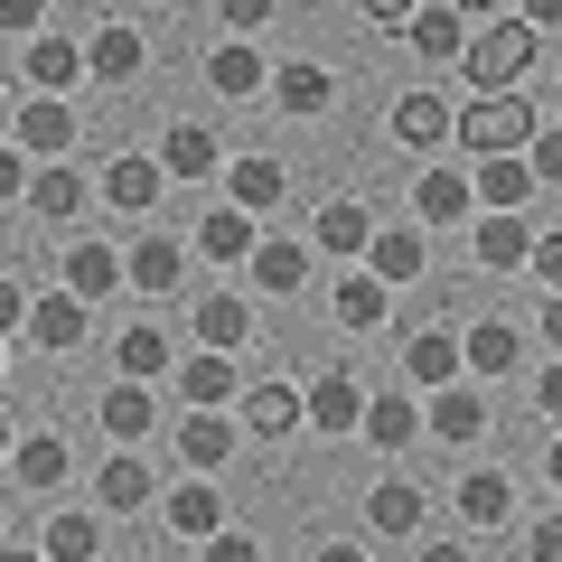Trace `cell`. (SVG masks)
Returning <instances> with one entry per match:
<instances>
[{
    "label": "cell",
    "mask_w": 562,
    "mask_h": 562,
    "mask_svg": "<svg viewBox=\"0 0 562 562\" xmlns=\"http://www.w3.org/2000/svg\"><path fill=\"white\" fill-rule=\"evenodd\" d=\"M535 57H543V29L525 20V10H497L487 29H469L460 76L479 85V94H506V85H525V76H535Z\"/></svg>",
    "instance_id": "1"
},
{
    "label": "cell",
    "mask_w": 562,
    "mask_h": 562,
    "mask_svg": "<svg viewBox=\"0 0 562 562\" xmlns=\"http://www.w3.org/2000/svg\"><path fill=\"white\" fill-rule=\"evenodd\" d=\"M535 103H516V85L506 94H479V103H460V150L469 160H487V150H535Z\"/></svg>",
    "instance_id": "2"
},
{
    "label": "cell",
    "mask_w": 562,
    "mask_h": 562,
    "mask_svg": "<svg viewBox=\"0 0 562 562\" xmlns=\"http://www.w3.org/2000/svg\"><path fill=\"white\" fill-rule=\"evenodd\" d=\"M413 216L431 225V235H460L469 216H479V169H450V160H431L413 179Z\"/></svg>",
    "instance_id": "3"
},
{
    "label": "cell",
    "mask_w": 562,
    "mask_h": 562,
    "mask_svg": "<svg viewBox=\"0 0 562 562\" xmlns=\"http://www.w3.org/2000/svg\"><path fill=\"white\" fill-rule=\"evenodd\" d=\"M235 441H244V413H235V403H188V422H179V460L188 469L216 479V469L235 460Z\"/></svg>",
    "instance_id": "4"
},
{
    "label": "cell",
    "mask_w": 562,
    "mask_h": 562,
    "mask_svg": "<svg viewBox=\"0 0 562 562\" xmlns=\"http://www.w3.org/2000/svg\"><path fill=\"white\" fill-rule=\"evenodd\" d=\"M422 413H431V441H441V450H479L487 441V394H479V384H460V375L431 384Z\"/></svg>",
    "instance_id": "5"
},
{
    "label": "cell",
    "mask_w": 562,
    "mask_h": 562,
    "mask_svg": "<svg viewBox=\"0 0 562 562\" xmlns=\"http://www.w3.org/2000/svg\"><path fill=\"white\" fill-rule=\"evenodd\" d=\"M310 431H319V441H357L366 431V384L347 375V366H328V375L310 384Z\"/></svg>",
    "instance_id": "6"
},
{
    "label": "cell",
    "mask_w": 562,
    "mask_h": 562,
    "mask_svg": "<svg viewBox=\"0 0 562 562\" xmlns=\"http://www.w3.org/2000/svg\"><path fill=\"white\" fill-rule=\"evenodd\" d=\"M403 47H413L422 66H460V47H469V10H460V0H431V10H413V20H403Z\"/></svg>",
    "instance_id": "7"
},
{
    "label": "cell",
    "mask_w": 562,
    "mask_h": 562,
    "mask_svg": "<svg viewBox=\"0 0 562 562\" xmlns=\"http://www.w3.org/2000/svg\"><path fill=\"white\" fill-rule=\"evenodd\" d=\"M244 431H254V441H291V431H301L310 422V394L301 384H244Z\"/></svg>",
    "instance_id": "8"
},
{
    "label": "cell",
    "mask_w": 562,
    "mask_h": 562,
    "mask_svg": "<svg viewBox=\"0 0 562 562\" xmlns=\"http://www.w3.org/2000/svg\"><path fill=\"white\" fill-rule=\"evenodd\" d=\"M394 140H413V150H441V140H460V113H450L441 85H413V94L394 103Z\"/></svg>",
    "instance_id": "9"
},
{
    "label": "cell",
    "mask_w": 562,
    "mask_h": 562,
    "mask_svg": "<svg viewBox=\"0 0 562 562\" xmlns=\"http://www.w3.org/2000/svg\"><path fill=\"white\" fill-rule=\"evenodd\" d=\"M535 262V225H525V206H487L479 216V272H525Z\"/></svg>",
    "instance_id": "10"
},
{
    "label": "cell",
    "mask_w": 562,
    "mask_h": 562,
    "mask_svg": "<svg viewBox=\"0 0 562 562\" xmlns=\"http://www.w3.org/2000/svg\"><path fill=\"white\" fill-rule=\"evenodd\" d=\"M76 132H85L76 103H57V94H29V103H20V140L38 150V160H66V150H76Z\"/></svg>",
    "instance_id": "11"
},
{
    "label": "cell",
    "mask_w": 562,
    "mask_h": 562,
    "mask_svg": "<svg viewBox=\"0 0 562 562\" xmlns=\"http://www.w3.org/2000/svg\"><path fill=\"white\" fill-rule=\"evenodd\" d=\"M20 76H29V94H66L76 76H94V57H85V38H29Z\"/></svg>",
    "instance_id": "12"
},
{
    "label": "cell",
    "mask_w": 562,
    "mask_h": 562,
    "mask_svg": "<svg viewBox=\"0 0 562 562\" xmlns=\"http://www.w3.org/2000/svg\"><path fill=\"white\" fill-rule=\"evenodd\" d=\"M450 375H469V338H450V328H422L413 347H403V384H450Z\"/></svg>",
    "instance_id": "13"
},
{
    "label": "cell",
    "mask_w": 562,
    "mask_h": 562,
    "mask_svg": "<svg viewBox=\"0 0 562 562\" xmlns=\"http://www.w3.org/2000/svg\"><path fill=\"white\" fill-rule=\"evenodd\" d=\"M57 272H66V291H85V301H103V291H122V281H132V254H113V244L76 235V254H66Z\"/></svg>",
    "instance_id": "14"
},
{
    "label": "cell",
    "mask_w": 562,
    "mask_h": 562,
    "mask_svg": "<svg viewBox=\"0 0 562 562\" xmlns=\"http://www.w3.org/2000/svg\"><path fill=\"white\" fill-rule=\"evenodd\" d=\"M328 310H338V328H357V338H366V328L394 319V281L366 262V272H347V281H338V301H328Z\"/></svg>",
    "instance_id": "15"
},
{
    "label": "cell",
    "mask_w": 562,
    "mask_h": 562,
    "mask_svg": "<svg viewBox=\"0 0 562 562\" xmlns=\"http://www.w3.org/2000/svg\"><path fill=\"white\" fill-rule=\"evenodd\" d=\"M206 85H216L225 103H244V94H272V76H262V47L235 29V38H225L216 57H206Z\"/></svg>",
    "instance_id": "16"
},
{
    "label": "cell",
    "mask_w": 562,
    "mask_h": 562,
    "mask_svg": "<svg viewBox=\"0 0 562 562\" xmlns=\"http://www.w3.org/2000/svg\"><path fill=\"white\" fill-rule=\"evenodd\" d=\"M150 487H160V479H150V460H140V441H122L113 460H103V479H94V497L113 506V516H140V506H150Z\"/></svg>",
    "instance_id": "17"
},
{
    "label": "cell",
    "mask_w": 562,
    "mask_h": 562,
    "mask_svg": "<svg viewBox=\"0 0 562 562\" xmlns=\"http://www.w3.org/2000/svg\"><path fill=\"white\" fill-rule=\"evenodd\" d=\"M535 150H487L479 160V206H535Z\"/></svg>",
    "instance_id": "18"
},
{
    "label": "cell",
    "mask_w": 562,
    "mask_h": 562,
    "mask_svg": "<svg viewBox=\"0 0 562 562\" xmlns=\"http://www.w3.org/2000/svg\"><path fill=\"white\" fill-rule=\"evenodd\" d=\"M169 188V160H140V150H122L113 169H103V188L94 198H113V206H132V216H150V198Z\"/></svg>",
    "instance_id": "19"
},
{
    "label": "cell",
    "mask_w": 562,
    "mask_h": 562,
    "mask_svg": "<svg viewBox=\"0 0 562 562\" xmlns=\"http://www.w3.org/2000/svg\"><path fill=\"white\" fill-rule=\"evenodd\" d=\"M216 525H225V487H206V469L188 487H169V535H179V543H206Z\"/></svg>",
    "instance_id": "20"
},
{
    "label": "cell",
    "mask_w": 562,
    "mask_h": 562,
    "mask_svg": "<svg viewBox=\"0 0 562 562\" xmlns=\"http://www.w3.org/2000/svg\"><path fill=\"white\" fill-rule=\"evenodd\" d=\"M366 262H375V272L394 281V291H403V281H422V272H431V254H422V216H413V225H375Z\"/></svg>",
    "instance_id": "21"
},
{
    "label": "cell",
    "mask_w": 562,
    "mask_h": 562,
    "mask_svg": "<svg viewBox=\"0 0 562 562\" xmlns=\"http://www.w3.org/2000/svg\"><path fill=\"white\" fill-rule=\"evenodd\" d=\"M422 431H431V413H422L413 394H375V403H366V441H375V450H413Z\"/></svg>",
    "instance_id": "22"
},
{
    "label": "cell",
    "mask_w": 562,
    "mask_h": 562,
    "mask_svg": "<svg viewBox=\"0 0 562 562\" xmlns=\"http://www.w3.org/2000/svg\"><path fill=\"white\" fill-rule=\"evenodd\" d=\"M76 338H85V291H47V301L29 310V347H47V357H66Z\"/></svg>",
    "instance_id": "23"
},
{
    "label": "cell",
    "mask_w": 562,
    "mask_h": 562,
    "mask_svg": "<svg viewBox=\"0 0 562 562\" xmlns=\"http://www.w3.org/2000/svg\"><path fill=\"white\" fill-rule=\"evenodd\" d=\"M460 338H469V375H516L525 366V328H506V319H469Z\"/></svg>",
    "instance_id": "24"
},
{
    "label": "cell",
    "mask_w": 562,
    "mask_h": 562,
    "mask_svg": "<svg viewBox=\"0 0 562 562\" xmlns=\"http://www.w3.org/2000/svg\"><path fill=\"white\" fill-rule=\"evenodd\" d=\"M422 516H431V506H422L413 479H375L366 487V525H375V535H422Z\"/></svg>",
    "instance_id": "25"
},
{
    "label": "cell",
    "mask_w": 562,
    "mask_h": 562,
    "mask_svg": "<svg viewBox=\"0 0 562 562\" xmlns=\"http://www.w3.org/2000/svg\"><path fill=\"white\" fill-rule=\"evenodd\" d=\"M254 244H262V235H254V206H235V198L198 225V254H206V262H254Z\"/></svg>",
    "instance_id": "26"
},
{
    "label": "cell",
    "mask_w": 562,
    "mask_h": 562,
    "mask_svg": "<svg viewBox=\"0 0 562 562\" xmlns=\"http://www.w3.org/2000/svg\"><path fill=\"white\" fill-rule=\"evenodd\" d=\"M328 103H338L328 66H301V57H291V66L272 76V113H291V122H301V113H328Z\"/></svg>",
    "instance_id": "27"
},
{
    "label": "cell",
    "mask_w": 562,
    "mask_h": 562,
    "mask_svg": "<svg viewBox=\"0 0 562 562\" xmlns=\"http://www.w3.org/2000/svg\"><path fill=\"white\" fill-rule=\"evenodd\" d=\"M179 394L188 403H244L235 394V347H198V357L179 366Z\"/></svg>",
    "instance_id": "28"
},
{
    "label": "cell",
    "mask_w": 562,
    "mask_h": 562,
    "mask_svg": "<svg viewBox=\"0 0 562 562\" xmlns=\"http://www.w3.org/2000/svg\"><path fill=\"white\" fill-rule=\"evenodd\" d=\"M460 516L479 525V535L506 525V516H516V479H506V469H469V479H460Z\"/></svg>",
    "instance_id": "29"
},
{
    "label": "cell",
    "mask_w": 562,
    "mask_h": 562,
    "mask_svg": "<svg viewBox=\"0 0 562 562\" xmlns=\"http://www.w3.org/2000/svg\"><path fill=\"white\" fill-rule=\"evenodd\" d=\"M225 198H235V206H254V216H272V206L291 198V179H281V160H262V150H254V160H235V169H225Z\"/></svg>",
    "instance_id": "30"
},
{
    "label": "cell",
    "mask_w": 562,
    "mask_h": 562,
    "mask_svg": "<svg viewBox=\"0 0 562 562\" xmlns=\"http://www.w3.org/2000/svg\"><path fill=\"white\" fill-rule=\"evenodd\" d=\"M94 413H103V431H113V441H150V375H122Z\"/></svg>",
    "instance_id": "31"
},
{
    "label": "cell",
    "mask_w": 562,
    "mask_h": 562,
    "mask_svg": "<svg viewBox=\"0 0 562 562\" xmlns=\"http://www.w3.org/2000/svg\"><path fill=\"white\" fill-rule=\"evenodd\" d=\"M179 272H188V244H169V235H140L132 244V291H179Z\"/></svg>",
    "instance_id": "32"
},
{
    "label": "cell",
    "mask_w": 562,
    "mask_h": 562,
    "mask_svg": "<svg viewBox=\"0 0 562 562\" xmlns=\"http://www.w3.org/2000/svg\"><path fill=\"white\" fill-rule=\"evenodd\" d=\"M310 244H319V254H366V244H375V216H366L357 198H338V206H319Z\"/></svg>",
    "instance_id": "33"
},
{
    "label": "cell",
    "mask_w": 562,
    "mask_h": 562,
    "mask_svg": "<svg viewBox=\"0 0 562 562\" xmlns=\"http://www.w3.org/2000/svg\"><path fill=\"white\" fill-rule=\"evenodd\" d=\"M57 479H66V441L29 431V441L10 450V487H20V497H38V487H57Z\"/></svg>",
    "instance_id": "34"
},
{
    "label": "cell",
    "mask_w": 562,
    "mask_h": 562,
    "mask_svg": "<svg viewBox=\"0 0 562 562\" xmlns=\"http://www.w3.org/2000/svg\"><path fill=\"white\" fill-rule=\"evenodd\" d=\"M38 553H47V562H94V553H103V525L85 516V506H66V516H47Z\"/></svg>",
    "instance_id": "35"
},
{
    "label": "cell",
    "mask_w": 562,
    "mask_h": 562,
    "mask_svg": "<svg viewBox=\"0 0 562 562\" xmlns=\"http://www.w3.org/2000/svg\"><path fill=\"white\" fill-rule=\"evenodd\" d=\"M85 57H94V85H132L140 76V29H94V38H85Z\"/></svg>",
    "instance_id": "36"
},
{
    "label": "cell",
    "mask_w": 562,
    "mask_h": 562,
    "mask_svg": "<svg viewBox=\"0 0 562 562\" xmlns=\"http://www.w3.org/2000/svg\"><path fill=\"white\" fill-rule=\"evenodd\" d=\"M244 272H254V291H301V281H310V262H301V244H291V235H262Z\"/></svg>",
    "instance_id": "37"
},
{
    "label": "cell",
    "mask_w": 562,
    "mask_h": 562,
    "mask_svg": "<svg viewBox=\"0 0 562 562\" xmlns=\"http://www.w3.org/2000/svg\"><path fill=\"white\" fill-rule=\"evenodd\" d=\"M198 338H206V347H244V338H254V301L206 291V301H198Z\"/></svg>",
    "instance_id": "38"
},
{
    "label": "cell",
    "mask_w": 562,
    "mask_h": 562,
    "mask_svg": "<svg viewBox=\"0 0 562 562\" xmlns=\"http://www.w3.org/2000/svg\"><path fill=\"white\" fill-rule=\"evenodd\" d=\"M160 160H169V179H216V132H206V122H179V132L160 140Z\"/></svg>",
    "instance_id": "39"
},
{
    "label": "cell",
    "mask_w": 562,
    "mask_h": 562,
    "mask_svg": "<svg viewBox=\"0 0 562 562\" xmlns=\"http://www.w3.org/2000/svg\"><path fill=\"white\" fill-rule=\"evenodd\" d=\"M113 357H122V375H150V384L169 375V338H160V328H122Z\"/></svg>",
    "instance_id": "40"
},
{
    "label": "cell",
    "mask_w": 562,
    "mask_h": 562,
    "mask_svg": "<svg viewBox=\"0 0 562 562\" xmlns=\"http://www.w3.org/2000/svg\"><path fill=\"white\" fill-rule=\"evenodd\" d=\"M29 206H38V216H76V206H85V188H76V169H38V179H29Z\"/></svg>",
    "instance_id": "41"
},
{
    "label": "cell",
    "mask_w": 562,
    "mask_h": 562,
    "mask_svg": "<svg viewBox=\"0 0 562 562\" xmlns=\"http://www.w3.org/2000/svg\"><path fill=\"white\" fill-rule=\"evenodd\" d=\"M254 553H262V543L244 535V525H216V535H206V562H254Z\"/></svg>",
    "instance_id": "42"
},
{
    "label": "cell",
    "mask_w": 562,
    "mask_h": 562,
    "mask_svg": "<svg viewBox=\"0 0 562 562\" xmlns=\"http://www.w3.org/2000/svg\"><path fill=\"white\" fill-rule=\"evenodd\" d=\"M525 272H535L543 291H562V235H535V262H525Z\"/></svg>",
    "instance_id": "43"
},
{
    "label": "cell",
    "mask_w": 562,
    "mask_h": 562,
    "mask_svg": "<svg viewBox=\"0 0 562 562\" xmlns=\"http://www.w3.org/2000/svg\"><path fill=\"white\" fill-rule=\"evenodd\" d=\"M216 10H225V29H244V38H254V29L281 10V0H216Z\"/></svg>",
    "instance_id": "44"
},
{
    "label": "cell",
    "mask_w": 562,
    "mask_h": 562,
    "mask_svg": "<svg viewBox=\"0 0 562 562\" xmlns=\"http://www.w3.org/2000/svg\"><path fill=\"white\" fill-rule=\"evenodd\" d=\"M525 553H535V562H562V516H543V525H525Z\"/></svg>",
    "instance_id": "45"
},
{
    "label": "cell",
    "mask_w": 562,
    "mask_h": 562,
    "mask_svg": "<svg viewBox=\"0 0 562 562\" xmlns=\"http://www.w3.org/2000/svg\"><path fill=\"white\" fill-rule=\"evenodd\" d=\"M535 179L562 188V132H535Z\"/></svg>",
    "instance_id": "46"
},
{
    "label": "cell",
    "mask_w": 562,
    "mask_h": 562,
    "mask_svg": "<svg viewBox=\"0 0 562 562\" xmlns=\"http://www.w3.org/2000/svg\"><path fill=\"white\" fill-rule=\"evenodd\" d=\"M535 403H543V413L562 422V347H553V366H543V375H535Z\"/></svg>",
    "instance_id": "47"
},
{
    "label": "cell",
    "mask_w": 562,
    "mask_h": 562,
    "mask_svg": "<svg viewBox=\"0 0 562 562\" xmlns=\"http://www.w3.org/2000/svg\"><path fill=\"white\" fill-rule=\"evenodd\" d=\"M38 10H47V0H0V29H20V38H29V29H38Z\"/></svg>",
    "instance_id": "48"
},
{
    "label": "cell",
    "mask_w": 562,
    "mask_h": 562,
    "mask_svg": "<svg viewBox=\"0 0 562 562\" xmlns=\"http://www.w3.org/2000/svg\"><path fill=\"white\" fill-rule=\"evenodd\" d=\"M357 10H366L375 29H403V20H413V0H357Z\"/></svg>",
    "instance_id": "49"
},
{
    "label": "cell",
    "mask_w": 562,
    "mask_h": 562,
    "mask_svg": "<svg viewBox=\"0 0 562 562\" xmlns=\"http://www.w3.org/2000/svg\"><path fill=\"white\" fill-rule=\"evenodd\" d=\"M525 20H535V29H562V0H525Z\"/></svg>",
    "instance_id": "50"
},
{
    "label": "cell",
    "mask_w": 562,
    "mask_h": 562,
    "mask_svg": "<svg viewBox=\"0 0 562 562\" xmlns=\"http://www.w3.org/2000/svg\"><path fill=\"white\" fill-rule=\"evenodd\" d=\"M543 338L562 347V291H553V301H543Z\"/></svg>",
    "instance_id": "51"
},
{
    "label": "cell",
    "mask_w": 562,
    "mask_h": 562,
    "mask_svg": "<svg viewBox=\"0 0 562 562\" xmlns=\"http://www.w3.org/2000/svg\"><path fill=\"white\" fill-rule=\"evenodd\" d=\"M460 10H469V20H497V10H506V0H460Z\"/></svg>",
    "instance_id": "52"
},
{
    "label": "cell",
    "mask_w": 562,
    "mask_h": 562,
    "mask_svg": "<svg viewBox=\"0 0 562 562\" xmlns=\"http://www.w3.org/2000/svg\"><path fill=\"white\" fill-rule=\"evenodd\" d=\"M543 479H553V487H562V441H553V460H543Z\"/></svg>",
    "instance_id": "53"
}]
</instances>
